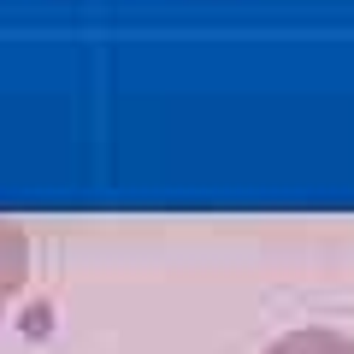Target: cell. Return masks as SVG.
Wrapping results in <instances>:
<instances>
[{
  "label": "cell",
  "instance_id": "6da1fadb",
  "mask_svg": "<svg viewBox=\"0 0 354 354\" xmlns=\"http://www.w3.org/2000/svg\"><path fill=\"white\" fill-rule=\"evenodd\" d=\"M24 278H30V236L12 218H0V313H6V301L24 290Z\"/></svg>",
  "mask_w": 354,
  "mask_h": 354
},
{
  "label": "cell",
  "instance_id": "7a4b0ae2",
  "mask_svg": "<svg viewBox=\"0 0 354 354\" xmlns=\"http://www.w3.org/2000/svg\"><path fill=\"white\" fill-rule=\"evenodd\" d=\"M266 354H354V337L325 330V325H307V330H283Z\"/></svg>",
  "mask_w": 354,
  "mask_h": 354
}]
</instances>
